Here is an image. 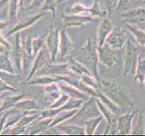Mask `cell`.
Returning a JSON list of instances; mask_svg holds the SVG:
<instances>
[{
  "mask_svg": "<svg viewBox=\"0 0 145 136\" xmlns=\"http://www.w3.org/2000/svg\"><path fill=\"white\" fill-rule=\"evenodd\" d=\"M110 28H111V25H110L109 21H107V20H106V21H105L104 25L101 27V31H100V36H101V43H100V44H102L103 39L106 37V34L108 33V30Z\"/></svg>",
  "mask_w": 145,
  "mask_h": 136,
  "instance_id": "2",
  "label": "cell"
},
{
  "mask_svg": "<svg viewBox=\"0 0 145 136\" xmlns=\"http://www.w3.org/2000/svg\"><path fill=\"white\" fill-rule=\"evenodd\" d=\"M104 84L106 89V94H108L114 99H116V101H118V99H122V101L123 99H125V96L123 95V93H121V91L119 90V88L116 84L111 83H106V82H105Z\"/></svg>",
  "mask_w": 145,
  "mask_h": 136,
  "instance_id": "1",
  "label": "cell"
}]
</instances>
